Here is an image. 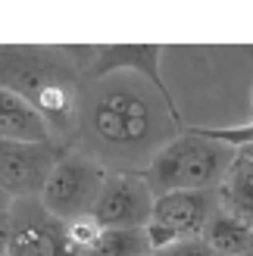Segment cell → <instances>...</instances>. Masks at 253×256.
<instances>
[{"mask_svg": "<svg viewBox=\"0 0 253 256\" xmlns=\"http://www.w3.org/2000/svg\"><path fill=\"white\" fill-rule=\"evenodd\" d=\"M10 225H12V197L0 190V256H6V244H10Z\"/></svg>", "mask_w": 253, "mask_h": 256, "instance_id": "15", "label": "cell"}, {"mask_svg": "<svg viewBox=\"0 0 253 256\" xmlns=\"http://www.w3.org/2000/svg\"><path fill=\"white\" fill-rule=\"evenodd\" d=\"M0 140L16 144H50L54 132L28 100L0 88Z\"/></svg>", "mask_w": 253, "mask_h": 256, "instance_id": "9", "label": "cell"}, {"mask_svg": "<svg viewBox=\"0 0 253 256\" xmlns=\"http://www.w3.org/2000/svg\"><path fill=\"white\" fill-rule=\"evenodd\" d=\"M234 156L238 153L225 144L206 140L191 128H184L166 147H160L138 175L147 182L154 197L172 194V190H216L225 172L232 169Z\"/></svg>", "mask_w": 253, "mask_h": 256, "instance_id": "3", "label": "cell"}, {"mask_svg": "<svg viewBox=\"0 0 253 256\" xmlns=\"http://www.w3.org/2000/svg\"><path fill=\"white\" fill-rule=\"evenodd\" d=\"M200 240L222 256H244L253 247V228L244 225L241 219H234V216L216 210L212 219L206 222L204 234H200Z\"/></svg>", "mask_w": 253, "mask_h": 256, "instance_id": "11", "label": "cell"}, {"mask_svg": "<svg viewBox=\"0 0 253 256\" xmlns=\"http://www.w3.org/2000/svg\"><path fill=\"white\" fill-rule=\"evenodd\" d=\"M166 256H222V253H216L212 247H206L200 238H191V240H178L175 247H169Z\"/></svg>", "mask_w": 253, "mask_h": 256, "instance_id": "14", "label": "cell"}, {"mask_svg": "<svg viewBox=\"0 0 253 256\" xmlns=\"http://www.w3.org/2000/svg\"><path fill=\"white\" fill-rule=\"evenodd\" d=\"M144 256H166V253H144Z\"/></svg>", "mask_w": 253, "mask_h": 256, "instance_id": "17", "label": "cell"}, {"mask_svg": "<svg viewBox=\"0 0 253 256\" xmlns=\"http://www.w3.org/2000/svg\"><path fill=\"white\" fill-rule=\"evenodd\" d=\"M150 253L144 228H104L75 256H144Z\"/></svg>", "mask_w": 253, "mask_h": 256, "instance_id": "12", "label": "cell"}, {"mask_svg": "<svg viewBox=\"0 0 253 256\" xmlns=\"http://www.w3.org/2000/svg\"><path fill=\"white\" fill-rule=\"evenodd\" d=\"M154 216V194L138 172H110L91 210V222L104 228H144Z\"/></svg>", "mask_w": 253, "mask_h": 256, "instance_id": "6", "label": "cell"}, {"mask_svg": "<svg viewBox=\"0 0 253 256\" xmlns=\"http://www.w3.org/2000/svg\"><path fill=\"white\" fill-rule=\"evenodd\" d=\"M250 110H253V91H250Z\"/></svg>", "mask_w": 253, "mask_h": 256, "instance_id": "18", "label": "cell"}, {"mask_svg": "<svg viewBox=\"0 0 253 256\" xmlns=\"http://www.w3.org/2000/svg\"><path fill=\"white\" fill-rule=\"evenodd\" d=\"M0 88L28 100L50 132L78 122L84 82L62 47H0Z\"/></svg>", "mask_w": 253, "mask_h": 256, "instance_id": "2", "label": "cell"}, {"mask_svg": "<svg viewBox=\"0 0 253 256\" xmlns=\"http://www.w3.org/2000/svg\"><path fill=\"white\" fill-rule=\"evenodd\" d=\"M60 144H16L0 140V190L12 200H32L41 197L56 160L62 156Z\"/></svg>", "mask_w": 253, "mask_h": 256, "instance_id": "7", "label": "cell"}, {"mask_svg": "<svg viewBox=\"0 0 253 256\" xmlns=\"http://www.w3.org/2000/svg\"><path fill=\"white\" fill-rule=\"evenodd\" d=\"M216 210H219L216 190H172V194L154 197L150 222H160L182 240H191L204 234V228Z\"/></svg>", "mask_w": 253, "mask_h": 256, "instance_id": "8", "label": "cell"}, {"mask_svg": "<svg viewBox=\"0 0 253 256\" xmlns=\"http://www.w3.org/2000/svg\"><path fill=\"white\" fill-rule=\"evenodd\" d=\"M191 132H197L200 138H206V140H216V144H225V147L234 150V153L253 147V119L244 122V125H225V128L197 125V128H191Z\"/></svg>", "mask_w": 253, "mask_h": 256, "instance_id": "13", "label": "cell"}, {"mask_svg": "<svg viewBox=\"0 0 253 256\" xmlns=\"http://www.w3.org/2000/svg\"><path fill=\"white\" fill-rule=\"evenodd\" d=\"M216 203L222 212L241 219L253 228V162L238 153L232 169L225 172L222 184L216 188Z\"/></svg>", "mask_w": 253, "mask_h": 256, "instance_id": "10", "label": "cell"}, {"mask_svg": "<svg viewBox=\"0 0 253 256\" xmlns=\"http://www.w3.org/2000/svg\"><path fill=\"white\" fill-rule=\"evenodd\" d=\"M238 153H241V156H247V160L253 162V147H247V150H238Z\"/></svg>", "mask_w": 253, "mask_h": 256, "instance_id": "16", "label": "cell"}, {"mask_svg": "<svg viewBox=\"0 0 253 256\" xmlns=\"http://www.w3.org/2000/svg\"><path fill=\"white\" fill-rule=\"evenodd\" d=\"M6 256H75L69 225L54 219L41 200H12Z\"/></svg>", "mask_w": 253, "mask_h": 256, "instance_id": "5", "label": "cell"}, {"mask_svg": "<svg viewBox=\"0 0 253 256\" xmlns=\"http://www.w3.org/2000/svg\"><path fill=\"white\" fill-rule=\"evenodd\" d=\"M78 119L100 150L97 160L104 166L106 160L122 162L119 172H134V162L147 166L160 147L182 134V112L169 106L154 91V84L132 72L88 82Z\"/></svg>", "mask_w": 253, "mask_h": 256, "instance_id": "1", "label": "cell"}, {"mask_svg": "<svg viewBox=\"0 0 253 256\" xmlns=\"http://www.w3.org/2000/svg\"><path fill=\"white\" fill-rule=\"evenodd\" d=\"M244 256H253V247H250V250H247V253H244Z\"/></svg>", "mask_w": 253, "mask_h": 256, "instance_id": "19", "label": "cell"}, {"mask_svg": "<svg viewBox=\"0 0 253 256\" xmlns=\"http://www.w3.org/2000/svg\"><path fill=\"white\" fill-rule=\"evenodd\" d=\"M106 166L91 153L82 150H62V156L56 160L54 172H50L47 184L41 190V206L60 222H78L88 219L97 203V194L106 182Z\"/></svg>", "mask_w": 253, "mask_h": 256, "instance_id": "4", "label": "cell"}]
</instances>
